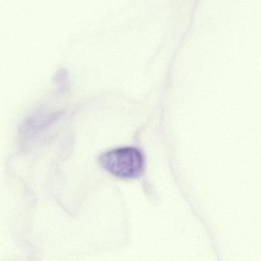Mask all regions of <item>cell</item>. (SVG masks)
Listing matches in <instances>:
<instances>
[{"label":"cell","instance_id":"1","mask_svg":"<svg viewBox=\"0 0 261 261\" xmlns=\"http://www.w3.org/2000/svg\"><path fill=\"white\" fill-rule=\"evenodd\" d=\"M101 165L109 173L122 179H135L142 173L144 159L136 147H124L109 150L100 156Z\"/></svg>","mask_w":261,"mask_h":261}]
</instances>
